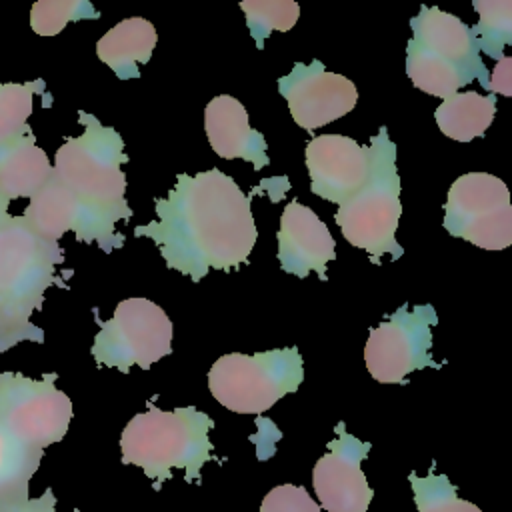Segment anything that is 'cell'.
<instances>
[{"label": "cell", "instance_id": "obj_1", "mask_svg": "<svg viewBox=\"0 0 512 512\" xmlns=\"http://www.w3.org/2000/svg\"><path fill=\"white\" fill-rule=\"evenodd\" d=\"M232 176L218 168L178 174L166 198H154L158 220L134 228V236L154 240L166 266L200 282L208 270L248 262L258 230L250 198Z\"/></svg>", "mask_w": 512, "mask_h": 512}, {"label": "cell", "instance_id": "obj_2", "mask_svg": "<svg viewBox=\"0 0 512 512\" xmlns=\"http://www.w3.org/2000/svg\"><path fill=\"white\" fill-rule=\"evenodd\" d=\"M78 122L84 132L66 138L56 150L52 176L76 206V240L96 242L104 252H112L126 240L114 230L116 224L132 218L124 196L126 174L120 170V164L128 162L124 140L90 112L80 110Z\"/></svg>", "mask_w": 512, "mask_h": 512}, {"label": "cell", "instance_id": "obj_3", "mask_svg": "<svg viewBox=\"0 0 512 512\" xmlns=\"http://www.w3.org/2000/svg\"><path fill=\"white\" fill-rule=\"evenodd\" d=\"M62 262L60 244L32 232L22 216L0 228V354L22 340L44 342V330L30 318L50 286L68 288L56 272Z\"/></svg>", "mask_w": 512, "mask_h": 512}, {"label": "cell", "instance_id": "obj_4", "mask_svg": "<svg viewBox=\"0 0 512 512\" xmlns=\"http://www.w3.org/2000/svg\"><path fill=\"white\" fill-rule=\"evenodd\" d=\"M212 428L214 420L194 406L160 410L148 402V410L122 430V462L142 468L154 480V490H160L172 470H184L188 482H198L202 466L214 458L208 436Z\"/></svg>", "mask_w": 512, "mask_h": 512}, {"label": "cell", "instance_id": "obj_5", "mask_svg": "<svg viewBox=\"0 0 512 512\" xmlns=\"http://www.w3.org/2000/svg\"><path fill=\"white\" fill-rule=\"evenodd\" d=\"M410 26L414 34L406 48V74L416 88L444 100L472 80L488 88L490 74L476 38L458 16L436 6H420Z\"/></svg>", "mask_w": 512, "mask_h": 512}, {"label": "cell", "instance_id": "obj_6", "mask_svg": "<svg viewBox=\"0 0 512 512\" xmlns=\"http://www.w3.org/2000/svg\"><path fill=\"white\" fill-rule=\"evenodd\" d=\"M368 162L366 182L340 204L334 220L352 246L366 250L372 264H380L384 254H390L392 260L404 254V248L396 242V228L402 214V186L396 170V146L386 126H380L372 136Z\"/></svg>", "mask_w": 512, "mask_h": 512}, {"label": "cell", "instance_id": "obj_7", "mask_svg": "<svg viewBox=\"0 0 512 512\" xmlns=\"http://www.w3.org/2000/svg\"><path fill=\"white\" fill-rule=\"evenodd\" d=\"M304 362L296 346L260 354H224L208 372L212 396L236 414H262L282 396L296 392Z\"/></svg>", "mask_w": 512, "mask_h": 512}, {"label": "cell", "instance_id": "obj_8", "mask_svg": "<svg viewBox=\"0 0 512 512\" xmlns=\"http://www.w3.org/2000/svg\"><path fill=\"white\" fill-rule=\"evenodd\" d=\"M96 316V308H94ZM90 348L100 366L130 372L132 366L148 370L172 352V322L166 312L148 298L122 300L112 318L102 322Z\"/></svg>", "mask_w": 512, "mask_h": 512}, {"label": "cell", "instance_id": "obj_9", "mask_svg": "<svg viewBox=\"0 0 512 512\" xmlns=\"http://www.w3.org/2000/svg\"><path fill=\"white\" fill-rule=\"evenodd\" d=\"M56 372L40 380L0 372V424L22 444L46 450L60 442L72 422V400L56 388Z\"/></svg>", "mask_w": 512, "mask_h": 512}, {"label": "cell", "instance_id": "obj_10", "mask_svg": "<svg viewBox=\"0 0 512 512\" xmlns=\"http://www.w3.org/2000/svg\"><path fill=\"white\" fill-rule=\"evenodd\" d=\"M436 324L438 314L430 304L414 308L402 304L374 326L364 346L370 376L382 384H406V376L414 370H440L442 364L430 356L432 326Z\"/></svg>", "mask_w": 512, "mask_h": 512}, {"label": "cell", "instance_id": "obj_11", "mask_svg": "<svg viewBox=\"0 0 512 512\" xmlns=\"http://www.w3.org/2000/svg\"><path fill=\"white\" fill-rule=\"evenodd\" d=\"M444 228L484 250L512 244V204L508 186L494 174L468 172L456 178L444 204Z\"/></svg>", "mask_w": 512, "mask_h": 512}, {"label": "cell", "instance_id": "obj_12", "mask_svg": "<svg viewBox=\"0 0 512 512\" xmlns=\"http://www.w3.org/2000/svg\"><path fill=\"white\" fill-rule=\"evenodd\" d=\"M370 448V442H362L346 432L344 422L336 424V438L328 442V452L316 460L312 470V486L320 508L328 512L368 510L374 490L360 464Z\"/></svg>", "mask_w": 512, "mask_h": 512}, {"label": "cell", "instance_id": "obj_13", "mask_svg": "<svg viewBox=\"0 0 512 512\" xmlns=\"http://www.w3.org/2000/svg\"><path fill=\"white\" fill-rule=\"evenodd\" d=\"M294 122L306 132L346 116L358 102V90L342 74L328 72L320 60L296 62L292 72L278 80Z\"/></svg>", "mask_w": 512, "mask_h": 512}, {"label": "cell", "instance_id": "obj_14", "mask_svg": "<svg viewBox=\"0 0 512 512\" xmlns=\"http://www.w3.org/2000/svg\"><path fill=\"white\" fill-rule=\"evenodd\" d=\"M306 168L312 192L340 206L366 182L368 148L342 134H320L306 146Z\"/></svg>", "mask_w": 512, "mask_h": 512}, {"label": "cell", "instance_id": "obj_15", "mask_svg": "<svg viewBox=\"0 0 512 512\" xmlns=\"http://www.w3.org/2000/svg\"><path fill=\"white\" fill-rule=\"evenodd\" d=\"M336 258V244L328 226L312 208L292 200L280 216L278 228V260L284 272L306 278L316 272L320 280H328L326 264Z\"/></svg>", "mask_w": 512, "mask_h": 512}, {"label": "cell", "instance_id": "obj_16", "mask_svg": "<svg viewBox=\"0 0 512 512\" xmlns=\"http://www.w3.org/2000/svg\"><path fill=\"white\" fill-rule=\"evenodd\" d=\"M204 130L212 150L220 158H242L252 162L256 170L268 166L266 140L258 130L250 128L248 112L234 96L220 94L206 104Z\"/></svg>", "mask_w": 512, "mask_h": 512}, {"label": "cell", "instance_id": "obj_17", "mask_svg": "<svg viewBox=\"0 0 512 512\" xmlns=\"http://www.w3.org/2000/svg\"><path fill=\"white\" fill-rule=\"evenodd\" d=\"M156 40L158 34L150 20L126 18L98 40L96 54L118 78H140L138 66L150 60Z\"/></svg>", "mask_w": 512, "mask_h": 512}, {"label": "cell", "instance_id": "obj_18", "mask_svg": "<svg viewBox=\"0 0 512 512\" xmlns=\"http://www.w3.org/2000/svg\"><path fill=\"white\" fill-rule=\"evenodd\" d=\"M50 174L52 164L32 132L0 148V196L6 200L32 198Z\"/></svg>", "mask_w": 512, "mask_h": 512}, {"label": "cell", "instance_id": "obj_19", "mask_svg": "<svg viewBox=\"0 0 512 512\" xmlns=\"http://www.w3.org/2000/svg\"><path fill=\"white\" fill-rule=\"evenodd\" d=\"M44 452L16 440L0 424V512H12L30 498V480Z\"/></svg>", "mask_w": 512, "mask_h": 512}, {"label": "cell", "instance_id": "obj_20", "mask_svg": "<svg viewBox=\"0 0 512 512\" xmlns=\"http://www.w3.org/2000/svg\"><path fill=\"white\" fill-rule=\"evenodd\" d=\"M496 114V96L478 94L474 90L458 92L436 108V124L440 132L458 142H470L482 136Z\"/></svg>", "mask_w": 512, "mask_h": 512}, {"label": "cell", "instance_id": "obj_21", "mask_svg": "<svg viewBox=\"0 0 512 512\" xmlns=\"http://www.w3.org/2000/svg\"><path fill=\"white\" fill-rule=\"evenodd\" d=\"M46 94L42 78L30 82H0V148L30 134L28 118L34 110V96Z\"/></svg>", "mask_w": 512, "mask_h": 512}, {"label": "cell", "instance_id": "obj_22", "mask_svg": "<svg viewBox=\"0 0 512 512\" xmlns=\"http://www.w3.org/2000/svg\"><path fill=\"white\" fill-rule=\"evenodd\" d=\"M474 10L480 14L472 34L478 50L494 60L504 56V46L512 42V2L510 0H474Z\"/></svg>", "mask_w": 512, "mask_h": 512}, {"label": "cell", "instance_id": "obj_23", "mask_svg": "<svg viewBox=\"0 0 512 512\" xmlns=\"http://www.w3.org/2000/svg\"><path fill=\"white\" fill-rule=\"evenodd\" d=\"M416 512H482L476 504L462 500L456 492V486L448 480L446 474H436L432 468L426 476H408Z\"/></svg>", "mask_w": 512, "mask_h": 512}, {"label": "cell", "instance_id": "obj_24", "mask_svg": "<svg viewBox=\"0 0 512 512\" xmlns=\"http://www.w3.org/2000/svg\"><path fill=\"white\" fill-rule=\"evenodd\" d=\"M240 10L246 14V26L258 50L264 48L272 30L288 32L300 16V6L294 0H242Z\"/></svg>", "mask_w": 512, "mask_h": 512}, {"label": "cell", "instance_id": "obj_25", "mask_svg": "<svg viewBox=\"0 0 512 512\" xmlns=\"http://www.w3.org/2000/svg\"><path fill=\"white\" fill-rule=\"evenodd\" d=\"M96 18L100 12L86 0H40L30 8V28L38 36H56L68 22Z\"/></svg>", "mask_w": 512, "mask_h": 512}, {"label": "cell", "instance_id": "obj_26", "mask_svg": "<svg viewBox=\"0 0 512 512\" xmlns=\"http://www.w3.org/2000/svg\"><path fill=\"white\" fill-rule=\"evenodd\" d=\"M260 512H322V508L306 488L280 484L262 498Z\"/></svg>", "mask_w": 512, "mask_h": 512}, {"label": "cell", "instance_id": "obj_27", "mask_svg": "<svg viewBox=\"0 0 512 512\" xmlns=\"http://www.w3.org/2000/svg\"><path fill=\"white\" fill-rule=\"evenodd\" d=\"M490 92L502 94V96H512V58L502 56L492 72V78L488 80Z\"/></svg>", "mask_w": 512, "mask_h": 512}, {"label": "cell", "instance_id": "obj_28", "mask_svg": "<svg viewBox=\"0 0 512 512\" xmlns=\"http://www.w3.org/2000/svg\"><path fill=\"white\" fill-rule=\"evenodd\" d=\"M12 512H56V496L52 488H46L40 496L28 498L22 506L14 508Z\"/></svg>", "mask_w": 512, "mask_h": 512}, {"label": "cell", "instance_id": "obj_29", "mask_svg": "<svg viewBox=\"0 0 512 512\" xmlns=\"http://www.w3.org/2000/svg\"><path fill=\"white\" fill-rule=\"evenodd\" d=\"M8 206H10V200L0 196V228L12 218V214H8Z\"/></svg>", "mask_w": 512, "mask_h": 512}]
</instances>
